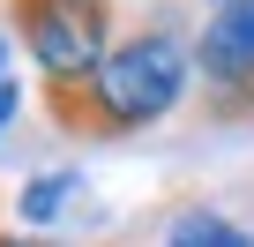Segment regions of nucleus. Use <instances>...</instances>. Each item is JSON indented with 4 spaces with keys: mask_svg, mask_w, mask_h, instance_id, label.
<instances>
[{
    "mask_svg": "<svg viewBox=\"0 0 254 247\" xmlns=\"http://www.w3.org/2000/svg\"><path fill=\"white\" fill-rule=\"evenodd\" d=\"M0 247H15V232H8V225H0Z\"/></svg>",
    "mask_w": 254,
    "mask_h": 247,
    "instance_id": "obj_9",
    "label": "nucleus"
},
{
    "mask_svg": "<svg viewBox=\"0 0 254 247\" xmlns=\"http://www.w3.org/2000/svg\"><path fill=\"white\" fill-rule=\"evenodd\" d=\"M15 105H23V90H15V82H0V135H8V120H15Z\"/></svg>",
    "mask_w": 254,
    "mask_h": 247,
    "instance_id": "obj_6",
    "label": "nucleus"
},
{
    "mask_svg": "<svg viewBox=\"0 0 254 247\" xmlns=\"http://www.w3.org/2000/svg\"><path fill=\"white\" fill-rule=\"evenodd\" d=\"M8 23H15L23 53L38 60V82H82L120 45L112 0H8Z\"/></svg>",
    "mask_w": 254,
    "mask_h": 247,
    "instance_id": "obj_2",
    "label": "nucleus"
},
{
    "mask_svg": "<svg viewBox=\"0 0 254 247\" xmlns=\"http://www.w3.org/2000/svg\"><path fill=\"white\" fill-rule=\"evenodd\" d=\"M202 8H209V15H217V8H239V0H202Z\"/></svg>",
    "mask_w": 254,
    "mask_h": 247,
    "instance_id": "obj_8",
    "label": "nucleus"
},
{
    "mask_svg": "<svg viewBox=\"0 0 254 247\" xmlns=\"http://www.w3.org/2000/svg\"><path fill=\"white\" fill-rule=\"evenodd\" d=\"M194 75H202V112L217 128L254 120V0L202 15L194 30Z\"/></svg>",
    "mask_w": 254,
    "mask_h": 247,
    "instance_id": "obj_3",
    "label": "nucleus"
},
{
    "mask_svg": "<svg viewBox=\"0 0 254 247\" xmlns=\"http://www.w3.org/2000/svg\"><path fill=\"white\" fill-rule=\"evenodd\" d=\"M165 247H254V232L232 225L224 210H180L165 225Z\"/></svg>",
    "mask_w": 254,
    "mask_h": 247,
    "instance_id": "obj_4",
    "label": "nucleus"
},
{
    "mask_svg": "<svg viewBox=\"0 0 254 247\" xmlns=\"http://www.w3.org/2000/svg\"><path fill=\"white\" fill-rule=\"evenodd\" d=\"M0 82H8V38H0Z\"/></svg>",
    "mask_w": 254,
    "mask_h": 247,
    "instance_id": "obj_7",
    "label": "nucleus"
},
{
    "mask_svg": "<svg viewBox=\"0 0 254 247\" xmlns=\"http://www.w3.org/2000/svg\"><path fill=\"white\" fill-rule=\"evenodd\" d=\"M194 82V38H180L172 15L142 23L135 38H120L112 60L82 82H45V120L67 135V143H127L157 128V120L187 97Z\"/></svg>",
    "mask_w": 254,
    "mask_h": 247,
    "instance_id": "obj_1",
    "label": "nucleus"
},
{
    "mask_svg": "<svg viewBox=\"0 0 254 247\" xmlns=\"http://www.w3.org/2000/svg\"><path fill=\"white\" fill-rule=\"evenodd\" d=\"M75 187H82V172H75V165H67V172H38V180L15 195V217H23V225H53V217H60V202H67Z\"/></svg>",
    "mask_w": 254,
    "mask_h": 247,
    "instance_id": "obj_5",
    "label": "nucleus"
}]
</instances>
